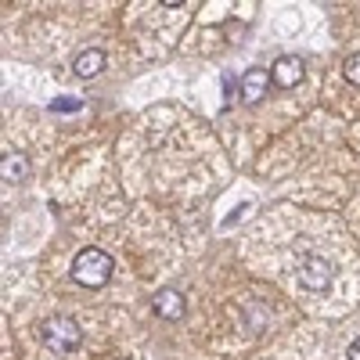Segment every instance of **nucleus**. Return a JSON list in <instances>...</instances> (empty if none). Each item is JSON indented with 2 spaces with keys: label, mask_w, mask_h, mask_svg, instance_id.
Instances as JSON below:
<instances>
[{
  "label": "nucleus",
  "mask_w": 360,
  "mask_h": 360,
  "mask_svg": "<svg viewBox=\"0 0 360 360\" xmlns=\"http://www.w3.org/2000/svg\"><path fill=\"white\" fill-rule=\"evenodd\" d=\"M72 278L83 285V288H101V285H108V278H112V256L105 252V249H83L76 259H72Z\"/></svg>",
  "instance_id": "f257e3e1"
},
{
  "label": "nucleus",
  "mask_w": 360,
  "mask_h": 360,
  "mask_svg": "<svg viewBox=\"0 0 360 360\" xmlns=\"http://www.w3.org/2000/svg\"><path fill=\"white\" fill-rule=\"evenodd\" d=\"M44 335H47V346L54 349V353H69V349H76L79 346V324L76 321H69V317H54V321H47L44 324Z\"/></svg>",
  "instance_id": "f03ea898"
},
{
  "label": "nucleus",
  "mask_w": 360,
  "mask_h": 360,
  "mask_svg": "<svg viewBox=\"0 0 360 360\" xmlns=\"http://www.w3.org/2000/svg\"><path fill=\"white\" fill-rule=\"evenodd\" d=\"M335 278V266L328 263L324 256H307L303 266H299V285L310 288V292H324Z\"/></svg>",
  "instance_id": "7ed1b4c3"
},
{
  "label": "nucleus",
  "mask_w": 360,
  "mask_h": 360,
  "mask_svg": "<svg viewBox=\"0 0 360 360\" xmlns=\"http://www.w3.org/2000/svg\"><path fill=\"white\" fill-rule=\"evenodd\" d=\"M270 83H274V79H270L266 69H249V72L242 76V101H245V105H259Z\"/></svg>",
  "instance_id": "20e7f679"
},
{
  "label": "nucleus",
  "mask_w": 360,
  "mask_h": 360,
  "mask_svg": "<svg viewBox=\"0 0 360 360\" xmlns=\"http://www.w3.org/2000/svg\"><path fill=\"white\" fill-rule=\"evenodd\" d=\"M270 79L278 86H295L303 79V62H299V58H278V62L270 65Z\"/></svg>",
  "instance_id": "39448f33"
},
{
  "label": "nucleus",
  "mask_w": 360,
  "mask_h": 360,
  "mask_svg": "<svg viewBox=\"0 0 360 360\" xmlns=\"http://www.w3.org/2000/svg\"><path fill=\"white\" fill-rule=\"evenodd\" d=\"M152 307H155V314L159 317H180V314H184V295H180V292H173V288H162L155 299H152Z\"/></svg>",
  "instance_id": "423d86ee"
},
{
  "label": "nucleus",
  "mask_w": 360,
  "mask_h": 360,
  "mask_svg": "<svg viewBox=\"0 0 360 360\" xmlns=\"http://www.w3.org/2000/svg\"><path fill=\"white\" fill-rule=\"evenodd\" d=\"M72 69H76V76H83V79H90V76H98L101 69H105V51H98V47H90V51H83L76 62H72Z\"/></svg>",
  "instance_id": "0eeeda50"
},
{
  "label": "nucleus",
  "mask_w": 360,
  "mask_h": 360,
  "mask_svg": "<svg viewBox=\"0 0 360 360\" xmlns=\"http://www.w3.org/2000/svg\"><path fill=\"white\" fill-rule=\"evenodd\" d=\"M0 173H4V180L18 184V180L29 176V159H25V155H4V166H0Z\"/></svg>",
  "instance_id": "6e6552de"
},
{
  "label": "nucleus",
  "mask_w": 360,
  "mask_h": 360,
  "mask_svg": "<svg viewBox=\"0 0 360 360\" xmlns=\"http://www.w3.org/2000/svg\"><path fill=\"white\" fill-rule=\"evenodd\" d=\"M342 72H346V79H349L353 86H360V54H349V58H346Z\"/></svg>",
  "instance_id": "1a4fd4ad"
},
{
  "label": "nucleus",
  "mask_w": 360,
  "mask_h": 360,
  "mask_svg": "<svg viewBox=\"0 0 360 360\" xmlns=\"http://www.w3.org/2000/svg\"><path fill=\"white\" fill-rule=\"evenodd\" d=\"M346 356H349V360H360V339H356V342H349V349H346Z\"/></svg>",
  "instance_id": "9d476101"
}]
</instances>
